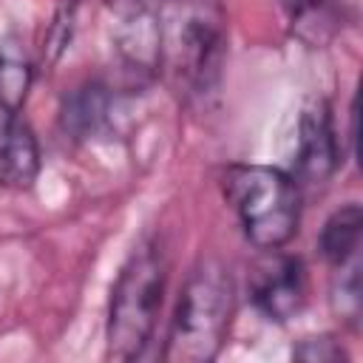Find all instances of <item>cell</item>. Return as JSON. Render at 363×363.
Listing matches in <instances>:
<instances>
[{"instance_id":"obj_14","label":"cell","mask_w":363,"mask_h":363,"mask_svg":"<svg viewBox=\"0 0 363 363\" xmlns=\"http://www.w3.org/2000/svg\"><path fill=\"white\" fill-rule=\"evenodd\" d=\"M284 9H286V14L292 17V23H303L306 17H312L315 11H320L329 0H278Z\"/></svg>"},{"instance_id":"obj_8","label":"cell","mask_w":363,"mask_h":363,"mask_svg":"<svg viewBox=\"0 0 363 363\" xmlns=\"http://www.w3.org/2000/svg\"><path fill=\"white\" fill-rule=\"evenodd\" d=\"M40 145L20 113L0 108V187L28 190L40 176Z\"/></svg>"},{"instance_id":"obj_12","label":"cell","mask_w":363,"mask_h":363,"mask_svg":"<svg viewBox=\"0 0 363 363\" xmlns=\"http://www.w3.org/2000/svg\"><path fill=\"white\" fill-rule=\"evenodd\" d=\"M340 275L335 278V286H332V309L337 318L343 320H357L360 318V267L349 261L335 267Z\"/></svg>"},{"instance_id":"obj_5","label":"cell","mask_w":363,"mask_h":363,"mask_svg":"<svg viewBox=\"0 0 363 363\" xmlns=\"http://www.w3.org/2000/svg\"><path fill=\"white\" fill-rule=\"evenodd\" d=\"M250 298L255 309L272 323H286L295 318L306 303L303 261L298 255L269 250L250 275Z\"/></svg>"},{"instance_id":"obj_9","label":"cell","mask_w":363,"mask_h":363,"mask_svg":"<svg viewBox=\"0 0 363 363\" xmlns=\"http://www.w3.org/2000/svg\"><path fill=\"white\" fill-rule=\"evenodd\" d=\"M113 113V94L105 82H82L71 94H65L60 108V128L68 139L85 142L96 136Z\"/></svg>"},{"instance_id":"obj_11","label":"cell","mask_w":363,"mask_h":363,"mask_svg":"<svg viewBox=\"0 0 363 363\" xmlns=\"http://www.w3.org/2000/svg\"><path fill=\"white\" fill-rule=\"evenodd\" d=\"M34 82V68L17 54H0V108L20 113Z\"/></svg>"},{"instance_id":"obj_6","label":"cell","mask_w":363,"mask_h":363,"mask_svg":"<svg viewBox=\"0 0 363 363\" xmlns=\"http://www.w3.org/2000/svg\"><path fill=\"white\" fill-rule=\"evenodd\" d=\"M340 164V147L332 128V113L323 99L309 102L298 122V153H295V182L298 184H326Z\"/></svg>"},{"instance_id":"obj_15","label":"cell","mask_w":363,"mask_h":363,"mask_svg":"<svg viewBox=\"0 0 363 363\" xmlns=\"http://www.w3.org/2000/svg\"><path fill=\"white\" fill-rule=\"evenodd\" d=\"M119 3H122V0H119ZM142 3H150V0H142Z\"/></svg>"},{"instance_id":"obj_3","label":"cell","mask_w":363,"mask_h":363,"mask_svg":"<svg viewBox=\"0 0 363 363\" xmlns=\"http://www.w3.org/2000/svg\"><path fill=\"white\" fill-rule=\"evenodd\" d=\"M221 184L255 250H284L298 235L301 184L295 176L269 164H233L224 170Z\"/></svg>"},{"instance_id":"obj_4","label":"cell","mask_w":363,"mask_h":363,"mask_svg":"<svg viewBox=\"0 0 363 363\" xmlns=\"http://www.w3.org/2000/svg\"><path fill=\"white\" fill-rule=\"evenodd\" d=\"M162 62L187 94H207L221 71L224 57V11L218 0H170L159 14Z\"/></svg>"},{"instance_id":"obj_2","label":"cell","mask_w":363,"mask_h":363,"mask_svg":"<svg viewBox=\"0 0 363 363\" xmlns=\"http://www.w3.org/2000/svg\"><path fill=\"white\" fill-rule=\"evenodd\" d=\"M167 250L159 238L142 241L125 261L108 309V357L136 360L153 340L164 289H167Z\"/></svg>"},{"instance_id":"obj_10","label":"cell","mask_w":363,"mask_h":363,"mask_svg":"<svg viewBox=\"0 0 363 363\" xmlns=\"http://www.w3.org/2000/svg\"><path fill=\"white\" fill-rule=\"evenodd\" d=\"M360 230H363V213L354 201L335 210L323 221V230L318 235L320 258L329 267H340V264L352 261V255L357 252V244H360Z\"/></svg>"},{"instance_id":"obj_7","label":"cell","mask_w":363,"mask_h":363,"mask_svg":"<svg viewBox=\"0 0 363 363\" xmlns=\"http://www.w3.org/2000/svg\"><path fill=\"white\" fill-rule=\"evenodd\" d=\"M113 43L122 62L133 74L153 77L162 62V26L153 6L142 0H122Z\"/></svg>"},{"instance_id":"obj_13","label":"cell","mask_w":363,"mask_h":363,"mask_svg":"<svg viewBox=\"0 0 363 363\" xmlns=\"http://www.w3.org/2000/svg\"><path fill=\"white\" fill-rule=\"evenodd\" d=\"M292 357L306 363H337V360H346L349 354L332 335H315V337H303L292 349Z\"/></svg>"},{"instance_id":"obj_1","label":"cell","mask_w":363,"mask_h":363,"mask_svg":"<svg viewBox=\"0 0 363 363\" xmlns=\"http://www.w3.org/2000/svg\"><path fill=\"white\" fill-rule=\"evenodd\" d=\"M235 315V281L227 264L204 258L187 275L170 318L162 357L167 363H210L224 349Z\"/></svg>"}]
</instances>
